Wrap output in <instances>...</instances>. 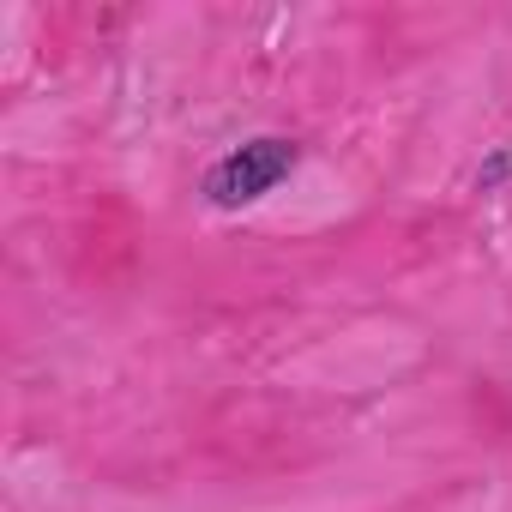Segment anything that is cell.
Here are the masks:
<instances>
[{
  "label": "cell",
  "instance_id": "obj_2",
  "mask_svg": "<svg viewBox=\"0 0 512 512\" xmlns=\"http://www.w3.org/2000/svg\"><path fill=\"white\" fill-rule=\"evenodd\" d=\"M506 169H512V151H500V157H494V163H488V169H482V175H476V181H482V187H494V181H500V175H506Z\"/></svg>",
  "mask_w": 512,
  "mask_h": 512
},
{
  "label": "cell",
  "instance_id": "obj_1",
  "mask_svg": "<svg viewBox=\"0 0 512 512\" xmlns=\"http://www.w3.org/2000/svg\"><path fill=\"white\" fill-rule=\"evenodd\" d=\"M296 163H302V145H296V139H278V133L247 139L241 151H229V157H217V163L205 169V199H211L217 211H241V205H253V199H266Z\"/></svg>",
  "mask_w": 512,
  "mask_h": 512
}]
</instances>
